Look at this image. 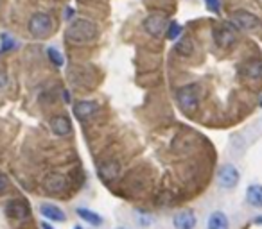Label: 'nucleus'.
Listing matches in <instances>:
<instances>
[{
	"instance_id": "6e6552de",
	"label": "nucleus",
	"mask_w": 262,
	"mask_h": 229,
	"mask_svg": "<svg viewBox=\"0 0 262 229\" xmlns=\"http://www.w3.org/2000/svg\"><path fill=\"white\" fill-rule=\"evenodd\" d=\"M214 42L217 43V47L226 49V47L236 43V32L232 29V23H224V25H217L212 32Z\"/></svg>"
},
{
	"instance_id": "9b49d317",
	"label": "nucleus",
	"mask_w": 262,
	"mask_h": 229,
	"mask_svg": "<svg viewBox=\"0 0 262 229\" xmlns=\"http://www.w3.org/2000/svg\"><path fill=\"white\" fill-rule=\"evenodd\" d=\"M50 131L56 136H67L72 131V122L67 115H56L50 118Z\"/></svg>"
},
{
	"instance_id": "2eb2a0df",
	"label": "nucleus",
	"mask_w": 262,
	"mask_h": 229,
	"mask_svg": "<svg viewBox=\"0 0 262 229\" xmlns=\"http://www.w3.org/2000/svg\"><path fill=\"white\" fill-rule=\"evenodd\" d=\"M207 229H230V220L223 211H212L207 218Z\"/></svg>"
},
{
	"instance_id": "f257e3e1",
	"label": "nucleus",
	"mask_w": 262,
	"mask_h": 229,
	"mask_svg": "<svg viewBox=\"0 0 262 229\" xmlns=\"http://www.w3.org/2000/svg\"><path fill=\"white\" fill-rule=\"evenodd\" d=\"M99 34V29L95 25V22L88 18H77L67 29V38H69L72 43L77 45H83V43H90L94 42L95 38Z\"/></svg>"
},
{
	"instance_id": "4be33fe9",
	"label": "nucleus",
	"mask_w": 262,
	"mask_h": 229,
	"mask_svg": "<svg viewBox=\"0 0 262 229\" xmlns=\"http://www.w3.org/2000/svg\"><path fill=\"white\" fill-rule=\"evenodd\" d=\"M180 34H182V25L178 22H171L167 25V29H165V38L167 40H176Z\"/></svg>"
},
{
	"instance_id": "393cba45",
	"label": "nucleus",
	"mask_w": 262,
	"mask_h": 229,
	"mask_svg": "<svg viewBox=\"0 0 262 229\" xmlns=\"http://www.w3.org/2000/svg\"><path fill=\"white\" fill-rule=\"evenodd\" d=\"M6 83H8V79H6L4 72H0V88H2V86H6Z\"/></svg>"
},
{
	"instance_id": "a878e982",
	"label": "nucleus",
	"mask_w": 262,
	"mask_h": 229,
	"mask_svg": "<svg viewBox=\"0 0 262 229\" xmlns=\"http://www.w3.org/2000/svg\"><path fill=\"white\" fill-rule=\"evenodd\" d=\"M42 229H54L50 224H47V222H42Z\"/></svg>"
},
{
	"instance_id": "39448f33",
	"label": "nucleus",
	"mask_w": 262,
	"mask_h": 229,
	"mask_svg": "<svg viewBox=\"0 0 262 229\" xmlns=\"http://www.w3.org/2000/svg\"><path fill=\"white\" fill-rule=\"evenodd\" d=\"M232 25L239 27L243 30H253V29H258L260 22L258 18L250 11H244V9H237L232 16Z\"/></svg>"
},
{
	"instance_id": "0eeeda50",
	"label": "nucleus",
	"mask_w": 262,
	"mask_h": 229,
	"mask_svg": "<svg viewBox=\"0 0 262 229\" xmlns=\"http://www.w3.org/2000/svg\"><path fill=\"white\" fill-rule=\"evenodd\" d=\"M144 30L149 34V36H153V38H158V36H162L163 32H165V29H167V20H165V16H162V15H149L148 18L144 20Z\"/></svg>"
},
{
	"instance_id": "9d476101",
	"label": "nucleus",
	"mask_w": 262,
	"mask_h": 229,
	"mask_svg": "<svg viewBox=\"0 0 262 229\" xmlns=\"http://www.w3.org/2000/svg\"><path fill=\"white\" fill-rule=\"evenodd\" d=\"M99 176L104 183H113L121 176V163L117 159H106L99 165Z\"/></svg>"
},
{
	"instance_id": "20e7f679",
	"label": "nucleus",
	"mask_w": 262,
	"mask_h": 229,
	"mask_svg": "<svg viewBox=\"0 0 262 229\" xmlns=\"http://www.w3.org/2000/svg\"><path fill=\"white\" fill-rule=\"evenodd\" d=\"M239 179H241L239 170H237V167L230 165V163L223 165L219 169V172H217V183H219L221 188H226V190L236 188L237 183H239Z\"/></svg>"
},
{
	"instance_id": "6ab92c4d",
	"label": "nucleus",
	"mask_w": 262,
	"mask_h": 229,
	"mask_svg": "<svg viewBox=\"0 0 262 229\" xmlns=\"http://www.w3.org/2000/svg\"><path fill=\"white\" fill-rule=\"evenodd\" d=\"M174 50L180 54V56H183V57L192 56V52H194V42H192V38H190V36H182L178 40V43L174 45Z\"/></svg>"
},
{
	"instance_id": "5701e85b",
	"label": "nucleus",
	"mask_w": 262,
	"mask_h": 229,
	"mask_svg": "<svg viewBox=\"0 0 262 229\" xmlns=\"http://www.w3.org/2000/svg\"><path fill=\"white\" fill-rule=\"evenodd\" d=\"M205 8L209 9L210 13H219L221 11V2L219 0H205Z\"/></svg>"
},
{
	"instance_id": "aec40b11",
	"label": "nucleus",
	"mask_w": 262,
	"mask_h": 229,
	"mask_svg": "<svg viewBox=\"0 0 262 229\" xmlns=\"http://www.w3.org/2000/svg\"><path fill=\"white\" fill-rule=\"evenodd\" d=\"M16 47H18V43H16V40L11 36V34H8V32L0 34V54L11 52V50H15Z\"/></svg>"
},
{
	"instance_id": "412c9836",
	"label": "nucleus",
	"mask_w": 262,
	"mask_h": 229,
	"mask_svg": "<svg viewBox=\"0 0 262 229\" xmlns=\"http://www.w3.org/2000/svg\"><path fill=\"white\" fill-rule=\"evenodd\" d=\"M47 56H49V59L52 61V64H56L57 68L63 67V63H65L63 54H61L56 47H49V49H47Z\"/></svg>"
},
{
	"instance_id": "bb28decb",
	"label": "nucleus",
	"mask_w": 262,
	"mask_h": 229,
	"mask_svg": "<svg viewBox=\"0 0 262 229\" xmlns=\"http://www.w3.org/2000/svg\"><path fill=\"white\" fill-rule=\"evenodd\" d=\"M255 224H258V225L262 224V215H260V217H257V218H255Z\"/></svg>"
},
{
	"instance_id": "7ed1b4c3",
	"label": "nucleus",
	"mask_w": 262,
	"mask_h": 229,
	"mask_svg": "<svg viewBox=\"0 0 262 229\" xmlns=\"http://www.w3.org/2000/svg\"><path fill=\"white\" fill-rule=\"evenodd\" d=\"M29 32L35 38H45L52 32V18L47 13H35L29 18Z\"/></svg>"
},
{
	"instance_id": "423d86ee",
	"label": "nucleus",
	"mask_w": 262,
	"mask_h": 229,
	"mask_svg": "<svg viewBox=\"0 0 262 229\" xmlns=\"http://www.w3.org/2000/svg\"><path fill=\"white\" fill-rule=\"evenodd\" d=\"M4 211H6V215H8L9 218H13V220H25V218H29V215H31L29 204H27L25 201H22V199L9 201V203L6 204Z\"/></svg>"
},
{
	"instance_id": "cd10ccee",
	"label": "nucleus",
	"mask_w": 262,
	"mask_h": 229,
	"mask_svg": "<svg viewBox=\"0 0 262 229\" xmlns=\"http://www.w3.org/2000/svg\"><path fill=\"white\" fill-rule=\"evenodd\" d=\"M74 229H83V227H81V225H76V227H74Z\"/></svg>"
},
{
	"instance_id": "1a4fd4ad",
	"label": "nucleus",
	"mask_w": 262,
	"mask_h": 229,
	"mask_svg": "<svg viewBox=\"0 0 262 229\" xmlns=\"http://www.w3.org/2000/svg\"><path fill=\"white\" fill-rule=\"evenodd\" d=\"M43 186H45V190L49 193H63L67 188H69V181H67V177L63 176V174L60 172H50L45 176V179H43Z\"/></svg>"
},
{
	"instance_id": "a211bd4d",
	"label": "nucleus",
	"mask_w": 262,
	"mask_h": 229,
	"mask_svg": "<svg viewBox=\"0 0 262 229\" xmlns=\"http://www.w3.org/2000/svg\"><path fill=\"white\" fill-rule=\"evenodd\" d=\"M76 213L79 215L81 220H84L86 224L94 225V227H99V225L103 224V217H101L99 213H95V211L88 210V208H77Z\"/></svg>"
},
{
	"instance_id": "ddd939ff",
	"label": "nucleus",
	"mask_w": 262,
	"mask_h": 229,
	"mask_svg": "<svg viewBox=\"0 0 262 229\" xmlns=\"http://www.w3.org/2000/svg\"><path fill=\"white\" fill-rule=\"evenodd\" d=\"M40 213L47 218V220H52V222H65L67 220V215L61 208H57L56 204H50V203H43L40 206Z\"/></svg>"
},
{
	"instance_id": "f3484780",
	"label": "nucleus",
	"mask_w": 262,
	"mask_h": 229,
	"mask_svg": "<svg viewBox=\"0 0 262 229\" xmlns=\"http://www.w3.org/2000/svg\"><path fill=\"white\" fill-rule=\"evenodd\" d=\"M246 201L250 206L262 208V186L260 184H250L246 188Z\"/></svg>"
},
{
	"instance_id": "c756f323",
	"label": "nucleus",
	"mask_w": 262,
	"mask_h": 229,
	"mask_svg": "<svg viewBox=\"0 0 262 229\" xmlns=\"http://www.w3.org/2000/svg\"><path fill=\"white\" fill-rule=\"evenodd\" d=\"M119 229H124V227H119Z\"/></svg>"
},
{
	"instance_id": "4468645a",
	"label": "nucleus",
	"mask_w": 262,
	"mask_h": 229,
	"mask_svg": "<svg viewBox=\"0 0 262 229\" xmlns=\"http://www.w3.org/2000/svg\"><path fill=\"white\" fill-rule=\"evenodd\" d=\"M172 224H174L176 229H194L196 227V215L190 210L180 211L172 218Z\"/></svg>"
},
{
	"instance_id": "c85d7f7f",
	"label": "nucleus",
	"mask_w": 262,
	"mask_h": 229,
	"mask_svg": "<svg viewBox=\"0 0 262 229\" xmlns=\"http://www.w3.org/2000/svg\"><path fill=\"white\" fill-rule=\"evenodd\" d=\"M260 108H262V99H260Z\"/></svg>"
},
{
	"instance_id": "dca6fc26",
	"label": "nucleus",
	"mask_w": 262,
	"mask_h": 229,
	"mask_svg": "<svg viewBox=\"0 0 262 229\" xmlns=\"http://www.w3.org/2000/svg\"><path fill=\"white\" fill-rule=\"evenodd\" d=\"M241 72H243V75L246 77V79H250V81H258V79L262 77V63H260L258 59L248 61V63L243 64Z\"/></svg>"
},
{
	"instance_id": "b1692460",
	"label": "nucleus",
	"mask_w": 262,
	"mask_h": 229,
	"mask_svg": "<svg viewBox=\"0 0 262 229\" xmlns=\"http://www.w3.org/2000/svg\"><path fill=\"white\" fill-rule=\"evenodd\" d=\"M9 190V179L6 174H0V195L4 192H8Z\"/></svg>"
},
{
	"instance_id": "f03ea898",
	"label": "nucleus",
	"mask_w": 262,
	"mask_h": 229,
	"mask_svg": "<svg viewBox=\"0 0 262 229\" xmlns=\"http://www.w3.org/2000/svg\"><path fill=\"white\" fill-rule=\"evenodd\" d=\"M176 101H178L180 108L187 113L196 111L199 104V84L192 83V84H185L176 91Z\"/></svg>"
},
{
	"instance_id": "f8f14e48",
	"label": "nucleus",
	"mask_w": 262,
	"mask_h": 229,
	"mask_svg": "<svg viewBox=\"0 0 262 229\" xmlns=\"http://www.w3.org/2000/svg\"><path fill=\"white\" fill-rule=\"evenodd\" d=\"M97 111H99V104L94 101H79L74 104V115L77 118H81V120L94 117Z\"/></svg>"
}]
</instances>
